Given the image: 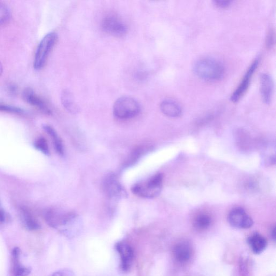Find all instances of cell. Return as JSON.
<instances>
[{
  "label": "cell",
  "instance_id": "obj_12",
  "mask_svg": "<svg viewBox=\"0 0 276 276\" xmlns=\"http://www.w3.org/2000/svg\"><path fill=\"white\" fill-rule=\"evenodd\" d=\"M21 251L18 247L14 248L11 254V275L27 276L30 273L29 267L23 265L21 262Z\"/></svg>",
  "mask_w": 276,
  "mask_h": 276
},
{
  "label": "cell",
  "instance_id": "obj_9",
  "mask_svg": "<svg viewBox=\"0 0 276 276\" xmlns=\"http://www.w3.org/2000/svg\"><path fill=\"white\" fill-rule=\"evenodd\" d=\"M116 248L121 259V268L124 272L129 271L134 259L133 250L129 244L126 242L117 243Z\"/></svg>",
  "mask_w": 276,
  "mask_h": 276
},
{
  "label": "cell",
  "instance_id": "obj_11",
  "mask_svg": "<svg viewBox=\"0 0 276 276\" xmlns=\"http://www.w3.org/2000/svg\"><path fill=\"white\" fill-rule=\"evenodd\" d=\"M104 188L106 194L113 199L120 198L126 195L119 181L113 175L106 178L104 182Z\"/></svg>",
  "mask_w": 276,
  "mask_h": 276
},
{
  "label": "cell",
  "instance_id": "obj_6",
  "mask_svg": "<svg viewBox=\"0 0 276 276\" xmlns=\"http://www.w3.org/2000/svg\"><path fill=\"white\" fill-rule=\"evenodd\" d=\"M101 26L102 29L106 33L115 37H123L128 33L127 25L115 15L110 14L106 16L102 19Z\"/></svg>",
  "mask_w": 276,
  "mask_h": 276
},
{
  "label": "cell",
  "instance_id": "obj_8",
  "mask_svg": "<svg viewBox=\"0 0 276 276\" xmlns=\"http://www.w3.org/2000/svg\"><path fill=\"white\" fill-rule=\"evenodd\" d=\"M258 59H255L248 68L247 73L243 77V80L237 89L232 94L231 99L233 102L238 101L247 91L252 75H254L258 65Z\"/></svg>",
  "mask_w": 276,
  "mask_h": 276
},
{
  "label": "cell",
  "instance_id": "obj_25",
  "mask_svg": "<svg viewBox=\"0 0 276 276\" xmlns=\"http://www.w3.org/2000/svg\"><path fill=\"white\" fill-rule=\"evenodd\" d=\"M232 3V2L230 0H215L214 1L216 6L219 8H223V9L230 6Z\"/></svg>",
  "mask_w": 276,
  "mask_h": 276
},
{
  "label": "cell",
  "instance_id": "obj_2",
  "mask_svg": "<svg viewBox=\"0 0 276 276\" xmlns=\"http://www.w3.org/2000/svg\"><path fill=\"white\" fill-rule=\"evenodd\" d=\"M193 70L196 75L207 81L220 80L225 73L222 63L210 58H202L197 61L194 65Z\"/></svg>",
  "mask_w": 276,
  "mask_h": 276
},
{
  "label": "cell",
  "instance_id": "obj_18",
  "mask_svg": "<svg viewBox=\"0 0 276 276\" xmlns=\"http://www.w3.org/2000/svg\"><path fill=\"white\" fill-rule=\"evenodd\" d=\"M43 129L51 137L55 150L61 155L64 154V147L62 140L55 130L48 125L43 126Z\"/></svg>",
  "mask_w": 276,
  "mask_h": 276
},
{
  "label": "cell",
  "instance_id": "obj_1",
  "mask_svg": "<svg viewBox=\"0 0 276 276\" xmlns=\"http://www.w3.org/2000/svg\"><path fill=\"white\" fill-rule=\"evenodd\" d=\"M44 217L47 224L68 238L76 237L81 231L80 218L74 212L51 209L45 212Z\"/></svg>",
  "mask_w": 276,
  "mask_h": 276
},
{
  "label": "cell",
  "instance_id": "obj_10",
  "mask_svg": "<svg viewBox=\"0 0 276 276\" xmlns=\"http://www.w3.org/2000/svg\"><path fill=\"white\" fill-rule=\"evenodd\" d=\"M23 98L31 105H32L47 115L51 114V111L45 101L35 93L31 88H27L23 91Z\"/></svg>",
  "mask_w": 276,
  "mask_h": 276
},
{
  "label": "cell",
  "instance_id": "obj_27",
  "mask_svg": "<svg viewBox=\"0 0 276 276\" xmlns=\"http://www.w3.org/2000/svg\"><path fill=\"white\" fill-rule=\"evenodd\" d=\"M266 40H267L266 44L268 46H271L272 44L273 43V34L271 32H271L269 33V36H267Z\"/></svg>",
  "mask_w": 276,
  "mask_h": 276
},
{
  "label": "cell",
  "instance_id": "obj_3",
  "mask_svg": "<svg viewBox=\"0 0 276 276\" xmlns=\"http://www.w3.org/2000/svg\"><path fill=\"white\" fill-rule=\"evenodd\" d=\"M163 180V175L158 173L144 182L136 184L132 187V191L141 198H154L161 192Z\"/></svg>",
  "mask_w": 276,
  "mask_h": 276
},
{
  "label": "cell",
  "instance_id": "obj_16",
  "mask_svg": "<svg viewBox=\"0 0 276 276\" xmlns=\"http://www.w3.org/2000/svg\"><path fill=\"white\" fill-rule=\"evenodd\" d=\"M173 254L178 262L186 263L191 257L192 249L187 242H181L175 247Z\"/></svg>",
  "mask_w": 276,
  "mask_h": 276
},
{
  "label": "cell",
  "instance_id": "obj_13",
  "mask_svg": "<svg viewBox=\"0 0 276 276\" xmlns=\"http://www.w3.org/2000/svg\"><path fill=\"white\" fill-rule=\"evenodd\" d=\"M261 93L263 100L266 104H269L272 96L273 84L271 77L267 74H262L260 78Z\"/></svg>",
  "mask_w": 276,
  "mask_h": 276
},
{
  "label": "cell",
  "instance_id": "obj_15",
  "mask_svg": "<svg viewBox=\"0 0 276 276\" xmlns=\"http://www.w3.org/2000/svg\"><path fill=\"white\" fill-rule=\"evenodd\" d=\"M161 112L165 115L171 118H177L182 114V108L176 101L167 99L163 100L160 104Z\"/></svg>",
  "mask_w": 276,
  "mask_h": 276
},
{
  "label": "cell",
  "instance_id": "obj_23",
  "mask_svg": "<svg viewBox=\"0 0 276 276\" xmlns=\"http://www.w3.org/2000/svg\"><path fill=\"white\" fill-rule=\"evenodd\" d=\"M0 112L17 114L23 113V110L20 108L2 104H0Z\"/></svg>",
  "mask_w": 276,
  "mask_h": 276
},
{
  "label": "cell",
  "instance_id": "obj_24",
  "mask_svg": "<svg viewBox=\"0 0 276 276\" xmlns=\"http://www.w3.org/2000/svg\"><path fill=\"white\" fill-rule=\"evenodd\" d=\"M51 276H75V275L72 271L63 269L54 272Z\"/></svg>",
  "mask_w": 276,
  "mask_h": 276
},
{
  "label": "cell",
  "instance_id": "obj_28",
  "mask_svg": "<svg viewBox=\"0 0 276 276\" xmlns=\"http://www.w3.org/2000/svg\"><path fill=\"white\" fill-rule=\"evenodd\" d=\"M272 238L274 240H275V228L274 227L273 228V230L272 231Z\"/></svg>",
  "mask_w": 276,
  "mask_h": 276
},
{
  "label": "cell",
  "instance_id": "obj_29",
  "mask_svg": "<svg viewBox=\"0 0 276 276\" xmlns=\"http://www.w3.org/2000/svg\"><path fill=\"white\" fill-rule=\"evenodd\" d=\"M3 73V67L2 63L1 62H0V77L2 76V74Z\"/></svg>",
  "mask_w": 276,
  "mask_h": 276
},
{
  "label": "cell",
  "instance_id": "obj_5",
  "mask_svg": "<svg viewBox=\"0 0 276 276\" xmlns=\"http://www.w3.org/2000/svg\"><path fill=\"white\" fill-rule=\"evenodd\" d=\"M140 105L138 101L130 97H122L115 102L113 112L115 116L121 120H128L136 117L140 113Z\"/></svg>",
  "mask_w": 276,
  "mask_h": 276
},
{
  "label": "cell",
  "instance_id": "obj_19",
  "mask_svg": "<svg viewBox=\"0 0 276 276\" xmlns=\"http://www.w3.org/2000/svg\"><path fill=\"white\" fill-rule=\"evenodd\" d=\"M62 105L71 114H76L78 112V107L75 103L72 94L68 90H64L61 94Z\"/></svg>",
  "mask_w": 276,
  "mask_h": 276
},
{
  "label": "cell",
  "instance_id": "obj_14",
  "mask_svg": "<svg viewBox=\"0 0 276 276\" xmlns=\"http://www.w3.org/2000/svg\"><path fill=\"white\" fill-rule=\"evenodd\" d=\"M20 216L23 226L28 231H36L40 228L41 226L38 220L27 208H21Z\"/></svg>",
  "mask_w": 276,
  "mask_h": 276
},
{
  "label": "cell",
  "instance_id": "obj_20",
  "mask_svg": "<svg viewBox=\"0 0 276 276\" xmlns=\"http://www.w3.org/2000/svg\"><path fill=\"white\" fill-rule=\"evenodd\" d=\"M211 219L207 214H200L194 220V225L197 230L203 231L206 230L211 225Z\"/></svg>",
  "mask_w": 276,
  "mask_h": 276
},
{
  "label": "cell",
  "instance_id": "obj_17",
  "mask_svg": "<svg viewBox=\"0 0 276 276\" xmlns=\"http://www.w3.org/2000/svg\"><path fill=\"white\" fill-rule=\"evenodd\" d=\"M248 243L252 252L255 254H260L266 249L267 241L262 235L255 234L248 239Z\"/></svg>",
  "mask_w": 276,
  "mask_h": 276
},
{
  "label": "cell",
  "instance_id": "obj_7",
  "mask_svg": "<svg viewBox=\"0 0 276 276\" xmlns=\"http://www.w3.org/2000/svg\"><path fill=\"white\" fill-rule=\"evenodd\" d=\"M228 223L238 229H248L253 225V220L241 208L233 209L228 216Z\"/></svg>",
  "mask_w": 276,
  "mask_h": 276
},
{
  "label": "cell",
  "instance_id": "obj_26",
  "mask_svg": "<svg viewBox=\"0 0 276 276\" xmlns=\"http://www.w3.org/2000/svg\"><path fill=\"white\" fill-rule=\"evenodd\" d=\"M6 216L3 208L0 206V224L5 222Z\"/></svg>",
  "mask_w": 276,
  "mask_h": 276
},
{
  "label": "cell",
  "instance_id": "obj_21",
  "mask_svg": "<svg viewBox=\"0 0 276 276\" xmlns=\"http://www.w3.org/2000/svg\"><path fill=\"white\" fill-rule=\"evenodd\" d=\"M11 18V12L9 6L3 3H0V26L9 22Z\"/></svg>",
  "mask_w": 276,
  "mask_h": 276
},
{
  "label": "cell",
  "instance_id": "obj_4",
  "mask_svg": "<svg viewBox=\"0 0 276 276\" xmlns=\"http://www.w3.org/2000/svg\"><path fill=\"white\" fill-rule=\"evenodd\" d=\"M58 36L56 33L47 34L39 42L35 54L34 68L39 70L44 68L49 54L57 44Z\"/></svg>",
  "mask_w": 276,
  "mask_h": 276
},
{
  "label": "cell",
  "instance_id": "obj_22",
  "mask_svg": "<svg viewBox=\"0 0 276 276\" xmlns=\"http://www.w3.org/2000/svg\"><path fill=\"white\" fill-rule=\"evenodd\" d=\"M35 147L38 151L45 155L49 154V149L48 143L45 139L41 137L38 138L35 142Z\"/></svg>",
  "mask_w": 276,
  "mask_h": 276
}]
</instances>
